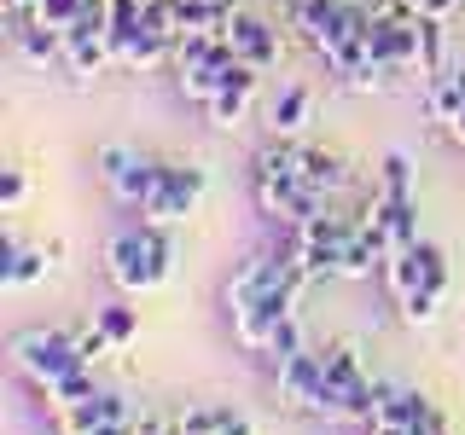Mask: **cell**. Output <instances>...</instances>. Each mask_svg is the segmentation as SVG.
<instances>
[{"label":"cell","instance_id":"obj_21","mask_svg":"<svg viewBox=\"0 0 465 435\" xmlns=\"http://www.w3.org/2000/svg\"><path fill=\"white\" fill-rule=\"evenodd\" d=\"M302 348H309V343H302V325H297V314H291L285 325H280V331L268 337V348H262V354H268V366L280 372L285 360H297V354H302Z\"/></svg>","mask_w":465,"mask_h":435},{"label":"cell","instance_id":"obj_18","mask_svg":"<svg viewBox=\"0 0 465 435\" xmlns=\"http://www.w3.org/2000/svg\"><path fill=\"white\" fill-rule=\"evenodd\" d=\"M47 279V250H24L18 238L6 244V261H0V285H35Z\"/></svg>","mask_w":465,"mask_h":435},{"label":"cell","instance_id":"obj_8","mask_svg":"<svg viewBox=\"0 0 465 435\" xmlns=\"http://www.w3.org/2000/svg\"><path fill=\"white\" fill-rule=\"evenodd\" d=\"M227 41H232V53H239L251 70H273V64H280V35H273L262 18H251V12H232V18H227Z\"/></svg>","mask_w":465,"mask_h":435},{"label":"cell","instance_id":"obj_7","mask_svg":"<svg viewBox=\"0 0 465 435\" xmlns=\"http://www.w3.org/2000/svg\"><path fill=\"white\" fill-rule=\"evenodd\" d=\"M320 383H326V354H320V348H302L297 360H285V366L273 372V389H280V401L297 406V412H309V401H314Z\"/></svg>","mask_w":465,"mask_h":435},{"label":"cell","instance_id":"obj_2","mask_svg":"<svg viewBox=\"0 0 465 435\" xmlns=\"http://www.w3.org/2000/svg\"><path fill=\"white\" fill-rule=\"evenodd\" d=\"M12 366H18L35 389H47L53 377L76 372L87 360L76 348V331H18V337H12Z\"/></svg>","mask_w":465,"mask_h":435},{"label":"cell","instance_id":"obj_19","mask_svg":"<svg viewBox=\"0 0 465 435\" xmlns=\"http://www.w3.org/2000/svg\"><path fill=\"white\" fill-rule=\"evenodd\" d=\"M425 111H430V122H442V128L465 111V93H460L454 70H448V76H436V82H425Z\"/></svg>","mask_w":465,"mask_h":435},{"label":"cell","instance_id":"obj_25","mask_svg":"<svg viewBox=\"0 0 465 435\" xmlns=\"http://www.w3.org/2000/svg\"><path fill=\"white\" fill-rule=\"evenodd\" d=\"M99 325L111 331V343H116V348L140 337V314H134V308H105V314H99Z\"/></svg>","mask_w":465,"mask_h":435},{"label":"cell","instance_id":"obj_22","mask_svg":"<svg viewBox=\"0 0 465 435\" xmlns=\"http://www.w3.org/2000/svg\"><path fill=\"white\" fill-rule=\"evenodd\" d=\"M163 58H174V35H152V29H145L134 47H128L123 64H134V70H157Z\"/></svg>","mask_w":465,"mask_h":435},{"label":"cell","instance_id":"obj_14","mask_svg":"<svg viewBox=\"0 0 465 435\" xmlns=\"http://www.w3.org/2000/svg\"><path fill=\"white\" fill-rule=\"evenodd\" d=\"M309 111H314V93H309V87H302V82H297V87H285V93L268 105V128H273V140L297 134V128L309 122Z\"/></svg>","mask_w":465,"mask_h":435},{"label":"cell","instance_id":"obj_24","mask_svg":"<svg viewBox=\"0 0 465 435\" xmlns=\"http://www.w3.org/2000/svg\"><path fill=\"white\" fill-rule=\"evenodd\" d=\"M436 302H442L436 290H413V296H401L396 308H401V319H407V325H419V331H425V325H436V314H442Z\"/></svg>","mask_w":465,"mask_h":435},{"label":"cell","instance_id":"obj_29","mask_svg":"<svg viewBox=\"0 0 465 435\" xmlns=\"http://www.w3.org/2000/svg\"><path fill=\"white\" fill-rule=\"evenodd\" d=\"M0 6H6V18H29V12H35V0H0Z\"/></svg>","mask_w":465,"mask_h":435},{"label":"cell","instance_id":"obj_1","mask_svg":"<svg viewBox=\"0 0 465 435\" xmlns=\"http://www.w3.org/2000/svg\"><path fill=\"white\" fill-rule=\"evenodd\" d=\"M169 232L152 227V221H134V227H116L111 244H105V273L111 285L123 290V296H145V290H157L169 279Z\"/></svg>","mask_w":465,"mask_h":435},{"label":"cell","instance_id":"obj_12","mask_svg":"<svg viewBox=\"0 0 465 435\" xmlns=\"http://www.w3.org/2000/svg\"><path fill=\"white\" fill-rule=\"evenodd\" d=\"M297 180L309 186V192H343L349 186V169H343V157H331V151H314V145H302L297 151Z\"/></svg>","mask_w":465,"mask_h":435},{"label":"cell","instance_id":"obj_10","mask_svg":"<svg viewBox=\"0 0 465 435\" xmlns=\"http://www.w3.org/2000/svg\"><path fill=\"white\" fill-rule=\"evenodd\" d=\"M174 435H256V424L232 406H186L174 418Z\"/></svg>","mask_w":465,"mask_h":435},{"label":"cell","instance_id":"obj_16","mask_svg":"<svg viewBox=\"0 0 465 435\" xmlns=\"http://www.w3.org/2000/svg\"><path fill=\"white\" fill-rule=\"evenodd\" d=\"M87 395H99V389H94V372H87V366H76V372H64V377H53V383L41 389V401H47V418H58V412H70V406H82Z\"/></svg>","mask_w":465,"mask_h":435},{"label":"cell","instance_id":"obj_33","mask_svg":"<svg viewBox=\"0 0 465 435\" xmlns=\"http://www.w3.org/2000/svg\"><path fill=\"white\" fill-rule=\"evenodd\" d=\"M222 6H232V0H222Z\"/></svg>","mask_w":465,"mask_h":435},{"label":"cell","instance_id":"obj_13","mask_svg":"<svg viewBox=\"0 0 465 435\" xmlns=\"http://www.w3.org/2000/svg\"><path fill=\"white\" fill-rule=\"evenodd\" d=\"M291 261L302 267V279H338L343 273V244H320V238H291Z\"/></svg>","mask_w":465,"mask_h":435},{"label":"cell","instance_id":"obj_27","mask_svg":"<svg viewBox=\"0 0 465 435\" xmlns=\"http://www.w3.org/2000/svg\"><path fill=\"white\" fill-rule=\"evenodd\" d=\"M419 261H425V290L442 296V290H448V256L436 250V244H419Z\"/></svg>","mask_w":465,"mask_h":435},{"label":"cell","instance_id":"obj_26","mask_svg":"<svg viewBox=\"0 0 465 435\" xmlns=\"http://www.w3.org/2000/svg\"><path fill=\"white\" fill-rule=\"evenodd\" d=\"M76 348H82V360H87V366H94V360H99V354H111L116 343H111V331L94 319V325H76Z\"/></svg>","mask_w":465,"mask_h":435},{"label":"cell","instance_id":"obj_11","mask_svg":"<svg viewBox=\"0 0 465 435\" xmlns=\"http://www.w3.org/2000/svg\"><path fill=\"white\" fill-rule=\"evenodd\" d=\"M256 82H262V70H251V64H244L239 76H232V82L222 87V93H215L210 105H203V116H210L215 128H239V122H244V111H251V93H256Z\"/></svg>","mask_w":465,"mask_h":435},{"label":"cell","instance_id":"obj_20","mask_svg":"<svg viewBox=\"0 0 465 435\" xmlns=\"http://www.w3.org/2000/svg\"><path fill=\"white\" fill-rule=\"evenodd\" d=\"M378 192L384 198H413V163H407L401 151H390L384 163H378Z\"/></svg>","mask_w":465,"mask_h":435},{"label":"cell","instance_id":"obj_15","mask_svg":"<svg viewBox=\"0 0 465 435\" xmlns=\"http://www.w3.org/2000/svg\"><path fill=\"white\" fill-rule=\"evenodd\" d=\"M448 18H419V76L436 82V76H448Z\"/></svg>","mask_w":465,"mask_h":435},{"label":"cell","instance_id":"obj_31","mask_svg":"<svg viewBox=\"0 0 465 435\" xmlns=\"http://www.w3.org/2000/svg\"><path fill=\"white\" fill-rule=\"evenodd\" d=\"M448 134H454V140H460V145H465V111H460V116H454V122H448Z\"/></svg>","mask_w":465,"mask_h":435},{"label":"cell","instance_id":"obj_4","mask_svg":"<svg viewBox=\"0 0 465 435\" xmlns=\"http://www.w3.org/2000/svg\"><path fill=\"white\" fill-rule=\"evenodd\" d=\"M256 203H262V215H273V221H285L291 232H297L302 221H314L320 215V192H309L302 180H268V174H256Z\"/></svg>","mask_w":465,"mask_h":435},{"label":"cell","instance_id":"obj_3","mask_svg":"<svg viewBox=\"0 0 465 435\" xmlns=\"http://www.w3.org/2000/svg\"><path fill=\"white\" fill-rule=\"evenodd\" d=\"M203 180H210V174L198 163H157V186H152V198L140 203V221H152V227L186 221L203 198Z\"/></svg>","mask_w":465,"mask_h":435},{"label":"cell","instance_id":"obj_28","mask_svg":"<svg viewBox=\"0 0 465 435\" xmlns=\"http://www.w3.org/2000/svg\"><path fill=\"white\" fill-rule=\"evenodd\" d=\"M0 203H6V209H18V203H24V174L18 169L0 174Z\"/></svg>","mask_w":465,"mask_h":435},{"label":"cell","instance_id":"obj_5","mask_svg":"<svg viewBox=\"0 0 465 435\" xmlns=\"http://www.w3.org/2000/svg\"><path fill=\"white\" fill-rule=\"evenodd\" d=\"M285 279H291V250H285V256H244L239 273L227 279V308H244V302L280 290Z\"/></svg>","mask_w":465,"mask_h":435},{"label":"cell","instance_id":"obj_32","mask_svg":"<svg viewBox=\"0 0 465 435\" xmlns=\"http://www.w3.org/2000/svg\"><path fill=\"white\" fill-rule=\"evenodd\" d=\"M99 435H134V418H128V424H111V430H99Z\"/></svg>","mask_w":465,"mask_h":435},{"label":"cell","instance_id":"obj_23","mask_svg":"<svg viewBox=\"0 0 465 435\" xmlns=\"http://www.w3.org/2000/svg\"><path fill=\"white\" fill-rule=\"evenodd\" d=\"M82 12H87V0H35V12H29V18L47 24V29H70Z\"/></svg>","mask_w":465,"mask_h":435},{"label":"cell","instance_id":"obj_6","mask_svg":"<svg viewBox=\"0 0 465 435\" xmlns=\"http://www.w3.org/2000/svg\"><path fill=\"white\" fill-rule=\"evenodd\" d=\"M111 424H128V401L111 395V389H99V395H87L82 406H70V412L53 418V435H99Z\"/></svg>","mask_w":465,"mask_h":435},{"label":"cell","instance_id":"obj_9","mask_svg":"<svg viewBox=\"0 0 465 435\" xmlns=\"http://www.w3.org/2000/svg\"><path fill=\"white\" fill-rule=\"evenodd\" d=\"M6 24H12V29H6L12 47H18L29 64L47 70V64H58V58H64V29H47V24H35V18H6Z\"/></svg>","mask_w":465,"mask_h":435},{"label":"cell","instance_id":"obj_17","mask_svg":"<svg viewBox=\"0 0 465 435\" xmlns=\"http://www.w3.org/2000/svg\"><path fill=\"white\" fill-rule=\"evenodd\" d=\"M384 285H390V296H413V290H425V261H419V244L413 250H396L384 261Z\"/></svg>","mask_w":465,"mask_h":435},{"label":"cell","instance_id":"obj_30","mask_svg":"<svg viewBox=\"0 0 465 435\" xmlns=\"http://www.w3.org/2000/svg\"><path fill=\"white\" fill-rule=\"evenodd\" d=\"M361 435H407V430H396V424H384V418H372V424H361Z\"/></svg>","mask_w":465,"mask_h":435}]
</instances>
